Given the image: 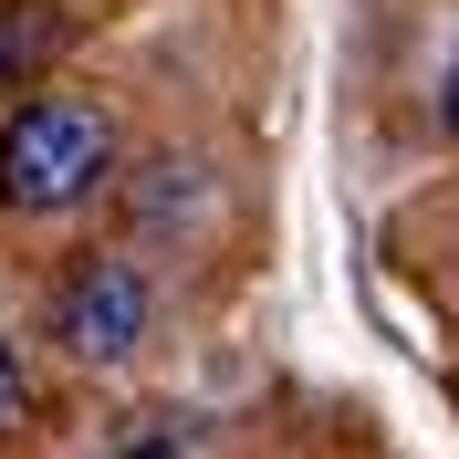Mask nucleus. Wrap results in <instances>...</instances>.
I'll list each match as a JSON object with an SVG mask.
<instances>
[{"mask_svg":"<svg viewBox=\"0 0 459 459\" xmlns=\"http://www.w3.org/2000/svg\"><path fill=\"white\" fill-rule=\"evenodd\" d=\"M105 178H115V115L84 105V94H31L0 126V209H22V220L94 199Z\"/></svg>","mask_w":459,"mask_h":459,"instance_id":"obj_1","label":"nucleus"},{"mask_svg":"<svg viewBox=\"0 0 459 459\" xmlns=\"http://www.w3.org/2000/svg\"><path fill=\"white\" fill-rule=\"evenodd\" d=\"M146 314H157V292H146V272H136L126 251L74 261V272H63V292H53V334H63V355H74V366H126V355H136V334H146Z\"/></svg>","mask_w":459,"mask_h":459,"instance_id":"obj_2","label":"nucleus"},{"mask_svg":"<svg viewBox=\"0 0 459 459\" xmlns=\"http://www.w3.org/2000/svg\"><path fill=\"white\" fill-rule=\"evenodd\" d=\"M22 407H31V376L11 355V334H0V429H22Z\"/></svg>","mask_w":459,"mask_h":459,"instance_id":"obj_3","label":"nucleus"},{"mask_svg":"<svg viewBox=\"0 0 459 459\" xmlns=\"http://www.w3.org/2000/svg\"><path fill=\"white\" fill-rule=\"evenodd\" d=\"M438 126L459 136V53H449V84H438Z\"/></svg>","mask_w":459,"mask_h":459,"instance_id":"obj_4","label":"nucleus"},{"mask_svg":"<svg viewBox=\"0 0 459 459\" xmlns=\"http://www.w3.org/2000/svg\"><path fill=\"white\" fill-rule=\"evenodd\" d=\"M126 459H199V449H178V438H146V449H126Z\"/></svg>","mask_w":459,"mask_h":459,"instance_id":"obj_5","label":"nucleus"}]
</instances>
